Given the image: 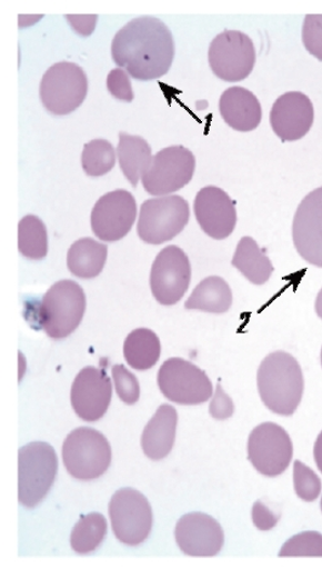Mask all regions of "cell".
Instances as JSON below:
<instances>
[{"label":"cell","mask_w":322,"mask_h":569,"mask_svg":"<svg viewBox=\"0 0 322 569\" xmlns=\"http://www.w3.org/2000/svg\"><path fill=\"white\" fill-rule=\"evenodd\" d=\"M112 58L133 79L150 81L164 77L174 58L172 33L157 18L132 20L115 34Z\"/></svg>","instance_id":"6da1fadb"},{"label":"cell","mask_w":322,"mask_h":569,"mask_svg":"<svg viewBox=\"0 0 322 569\" xmlns=\"http://www.w3.org/2000/svg\"><path fill=\"white\" fill-rule=\"evenodd\" d=\"M258 387L268 410L280 416H292L303 398L301 365L286 351H274L261 362Z\"/></svg>","instance_id":"7a4b0ae2"},{"label":"cell","mask_w":322,"mask_h":569,"mask_svg":"<svg viewBox=\"0 0 322 569\" xmlns=\"http://www.w3.org/2000/svg\"><path fill=\"white\" fill-rule=\"evenodd\" d=\"M87 308L85 292L73 280H61L48 290L38 311L40 327L52 340L69 337L82 322Z\"/></svg>","instance_id":"3957f363"},{"label":"cell","mask_w":322,"mask_h":569,"mask_svg":"<svg viewBox=\"0 0 322 569\" xmlns=\"http://www.w3.org/2000/svg\"><path fill=\"white\" fill-rule=\"evenodd\" d=\"M62 459L71 477L80 481H92L110 469L112 449L102 432L80 427L66 438Z\"/></svg>","instance_id":"277c9868"},{"label":"cell","mask_w":322,"mask_h":569,"mask_svg":"<svg viewBox=\"0 0 322 569\" xmlns=\"http://www.w3.org/2000/svg\"><path fill=\"white\" fill-rule=\"evenodd\" d=\"M59 460L53 447L36 441L19 451V501L26 508H34L50 492L56 482Z\"/></svg>","instance_id":"5b68a950"},{"label":"cell","mask_w":322,"mask_h":569,"mask_svg":"<svg viewBox=\"0 0 322 569\" xmlns=\"http://www.w3.org/2000/svg\"><path fill=\"white\" fill-rule=\"evenodd\" d=\"M88 90L89 81L82 67L58 62L40 81L39 97L49 113L69 116L83 104Z\"/></svg>","instance_id":"8992f818"},{"label":"cell","mask_w":322,"mask_h":569,"mask_svg":"<svg viewBox=\"0 0 322 569\" xmlns=\"http://www.w3.org/2000/svg\"><path fill=\"white\" fill-rule=\"evenodd\" d=\"M188 201L180 196H167L143 202L138 234L150 246H161L178 237L190 222Z\"/></svg>","instance_id":"52a82bcc"},{"label":"cell","mask_w":322,"mask_h":569,"mask_svg":"<svg viewBox=\"0 0 322 569\" xmlns=\"http://www.w3.org/2000/svg\"><path fill=\"white\" fill-rule=\"evenodd\" d=\"M112 530L120 543L138 547L149 539L153 511L149 499L133 489L117 491L110 501Z\"/></svg>","instance_id":"ba28073f"},{"label":"cell","mask_w":322,"mask_h":569,"mask_svg":"<svg viewBox=\"0 0 322 569\" xmlns=\"http://www.w3.org/2000/svg\"><path fill=\"white\" fill-rule=\"evenodd\" d=\"M195 171V157L183 146L161 149L142 178L144 191L154 197H167L190 183Z\"/></svg>","instance_id":"9c48e42d"},{"label":"cell","mask_w":322,"mask_h":569,"mask_svg":"<svg viewBox=\"0 0 322 569\" xmlns=\"http://www.w3.org/2000/svg\"><path fill=\"white\" fill-rule=\"evenodd\" d=\"M158 386L168 400L185 406L204 403L213 392L207 372L181 358H171L161 365Z\"/></svg>","instance_id":"30bf717a"},{"label":"cell","mask_w":322,"mask_h":569,"mask_svg":"<svg viewBox=\"0 0 322 569\" xmlns=\"http://www.w3.org/2000/svg\"><path fill=\"white\" fill-rule=\"evenodd\" d=\"M209 63L214 76L228 83L245 80L256 64L252 39L240 31H224L212 40Z\"/></svg>","instance_id":"8fae6325"},{"label":"cell","mask_w":322,"mask_h":569,"mask_svg":"<svg viewBox=\"0 0 322 569\" xmlns=\"http://www.w3.org/2000/svg\"><path fill=\"white\" fill-rule=\"evenodd\" d=\"M248 452L254 469L264 477L275 478L290 467L293 445L283 427L265 422L251 431Z\"/></svg>","instance_id":"7c38bea8"},{"label":"cell","mask_w":322,"mask_h":569,"mask_svg":"<svg viewBox=\"0 0 322 569\" xmlns=\"http://www.w3.org/2000/svg\"><path fill=\"white\" fill-rule=\"evenodd\" d=\"M191 279V262L182 249L172 246L158 253L151 272V289L158 303H179L190 288Z\"/></svg>","instance_id":"4fadbf2b"},{"label":"cell","mask_w":322,"mask_h":569,"mask_svg":"<svg viewBox=\"0 0 322 569\" xmlns=\"http://www.w3.org/2000/svg\"><path fill=\"white\" fill-rule=\"evenodd\" d=\"M138 204L124 189L101 197L91 212V229L100 240L114 242L125 238L135 223Z\"/></svg>","instance_id":"5bb4252c"},{"label":"cell","mask_w":322,"mask_h":569,"mask_svg":"<svg viewBox=\"0 0 322 569\" xmlns=\"http://www.w3.org/2000/svg\"><path fill=\"white\" fill-rule=\"evenodd\" d=\"M112 395L109 375L88 366L74 379L71 389L72 408L83 421L98 422L109 411Z\"/></svg>","instance_id":"9a60e30c"},{"label":"cell","mask_w":322,"mask_h":569,"mask_svg":"<svg viewBox=\"0 0 322 569\" xmlns=\"http://www.w3.org/2000/svg\"><path fill=\"white\" fill-rule=\"evenodd\" d=\"M174 538L187 557L213 558L224 546V532L221 525L204 512H190L182 517Z\"/></svg>","instance_id":"2e32d148"},{"label":"cell","mask_w":322,"mask_h":569,"mask_svg":"<svg viewBox=\"0 0 322 569\" xmlns=\"http://www.w3.org/2000/svg\"><path fill=\"white\" fill-rule=\"evenodd\" d=\"M292 239L305 262L322 268V187L301 201L292 223Z\"/></svg>","instance_id":"e0dca14e"},{"label":"cell","mask_w":322,"mask_h":569,"mask_svg":"<svg viewBox=\"0 0 322 569\" xmlns=\"http://www.w3.org/2000/svg\"><path fill=\"white\" fill-rule=\"evenodd\" d=\"M194 213L200 228L214 240H224L234 232L238 221L234 201L219 187L201 189L194 200Z\"/></svg>","instance_id":"ac0fdd59"},{"label":"cell","mask_w":322,"mask_h":569,"mask_svg":"<svg viewBox=\"0 0 322 569\" xmlns=\"http://www.w3.org/2000/svg\"><path fill=\"white\" fill-rule=\"evenodd\" d=\"M313 124V102L300 91L284 93L272 107L271 126L276 137L283 142L303 139Z\"/></svg>","instance_id":"d6986e66"},{"label":"cell","mask_w":322,"mask_h":569,"mask_svg":"<svg viewBox=\"0 0 322 569\" xmlns=\"http://www.w3.org/2000/svg\"><path fill=\"white\" fill-rule=\"evenodd\" d=\"M220 113L227 126L240 132L258 129L262 120V107L254 94L241 87L227 89L220 100Z\"/></svg>","instance_id":"ffe728a7"},{"label":"cell","mask_w":322,"mask_h":569,"mask_svg":"<svg viewBox=\"0 0 322 569\" xmlns=\"http://www.w3.org/2000/svg\"><path fill=\"white\" fill-rule=\"evenodd\" d=\"M179 415L171 405H161L149 425L145 426L141 446L144 455L152 460L167 458L177 440Z\"/></svg>","instance_id":"44dd1931"},{"label":"cell","mask_w":322,"mask_h":569,"mask_svg":"<svg viewBox=\"0 0 322 569\" xmlns=\"http://www.w3.org/2000/svg\"><path fill=\"white\" fill-rule=\"evenodd\" d=\"M120 169L127 180L137 187L151 166L152 148L143 138L122 132L117 149Z\"/></svg>","instance_id":"7402d4cb"},{"label":"cell","mask_w":322,"mask_h":569,"mask_svg":"<svg viewBox=\"0 0 322 569\" xmlns=\"http://www.w3.org/2000/svg\"><path fill=\"white\" fill-rule=\"evenodd\" d=\"M109 247L91 238L77 240L67 254L70 272L80 279H93L102 273Z\"/></svg>","instance_id":"603a6c76"},{"label":"cell","mask_w":322,"mask_h":569,"mask_svg":"<svg viewBox=\"0 0 322 569\" xmlns=\"http://www.w3.org/2000/svg\"><path fill=\"white\" fill-rule=\"evenodd\" d=\"M233 293L221 277H209L201 281L184 305L188 310H201L211 315H223L231 309Z\"/></svg>","instance_id":"cb8c5ba5"},{"label":"cell","mask_w":322,"mask_h":569,"mask_svg":"<svg viewBox=\"0 0 322 569\" xmlns=\"http://www.w3.org/2000/svg\"><path fill=\"white\" fill-rule=\"evenodd\" d=\"M232 266L253 284H263L271 279L274 266L256 240L241 238L233 256Z\"/></svg>","instance_id":"d4e9b609"},{"label":"cell","mask_w":322,"mask_h":569,"mask_svg":"<svg viewBox=\"0 0 322 569\" xmlns=\"http://www.w3.org/2000/svg\"><path fill=\"white\" fill-rule=\"evenodd\" d=\"M159 337L150 329L133 330L124 343V358L133 370L147 371L154 368L160 359Z\"/></svg>","instance_id":"484cf974"},{"label":"cell","mask_w":322,"mask_h":569,"mask_svg":"<svg viewBox=\"0 0 322 569\" xmlns=\"http://www.w3.org/2000/svg\"><path fill=\"white\" fill-rule=\"evenodd\" d=\"M109 530V523L102 513L91 512L78 521L71 533V547L80 555L95 551Z\"/></svg>","instance_id":"4316f807"},{"label":"cell","mask_w":322,"mask_h":569,"mask_svg":"<svg viewBox=\"0 0 322 569\" xmlns=\"http://www.w3.org/2000/svg\"><path fill=\"white\" fill-rule=\"evenodd\" d=\"M19 251L26 259L40 261L48 254L47 227L39 217L29 214L19 223Z\"/></svg>","instance_id":"83f0119b"},{"label":"cell","mask_w":322,"mask_h":569,"mask_svg":"<svg viewBox=\"0 0 322 569\" xmlns=\"http://www.w3.org/2000/svg\"><path fill=\"white\" fill-rule=\"evenodd\" d=\"M115 160L114 147L107 140H92L84 146L82 166L90 178H101L112 171Z\"/></svg>","instance_id":"f1b7e54d"},{"label":"cell","mask_w":322,"mask_h":569,"mask_svg":"<svg viewBox=\"0 0 322 569\" xmlns=\"http://www.w3.org/2000/svg\"><path fill=\"white\" fill-rule=\"evenodd\" d=\"M279 558H322V535L310 531L293 536L281 548Z\"/></svg>","instance_id":"f546056e"},{"label":"cell","mask_w":322,"mask_h":569,"mask_svg":"<svg viewBox=\"0 0 322 569\" xmlns=\"http://www.w3.org/2000/svg\"><path fill=\"white\" fill-rule=\"evenodd\" d=\"M294 491L304 501H314L321 493V480L310 468L296 460L293 467Z\"/></svg>","instance_id":"4dcf8cb0"},{"label":"cell","mask_w":322,"mask_h":569,"mask_svg":"<svg viewBox=\"0 0 322 569\" xmlns=\"http://www.w3.org/2000/svg\"><path fill=\"white\" fill-rule=\"evenodd\" d=\"M112 376L119 399L127 405H135L141 395L137 376L131 373L124 365H114Z\"/></svg>","instance_id":"1f68e13d"},{"label":"cell","mask_w":322,"mask_h":569,"mask_svg":"<svg viewBox=\"0 0 322 569\" xmlns=\"http://www.w3.org/2000/svg\"><path fill=\"white\" fill-rule=\"evenodd\" d=\"M302 40L308 52L322 62V16H306Z\"/></svg>","instance_id":"d6a6232c"},{"label":"cell","mask_w":322,"mask_h":569,"mask_svg":"<svg viewBox=\"0 0 322 569\" xmlns=\"http://www.w3.org/2000/svg\"><path fill=\"white\" fill-rule=\"evenodd\" d=\"M107 88L119 101L131 102L133 100L129 74L122 69H115L107 77Z\"/></svg>","instance_id":"836d02e7"},{"label":"cell","mask_w":322,"mask_h":569,"mask_svg":"<svg viewBox=\"0 0 322 569\" xmlns=\"http://www.w3.org/2000/svg\"><path fill=\"white\" fill-rule=\"evenodd\" d=\"M234 403L230 396L222 389L221 383L218 385L217 392L210 403V415L218 421H225L234 415Z\"/></svg>","instance_id":"e575fe53"},{"label":"cell","mask_w":322,"mask_h":569,"mask_svg":"<svg viewBox=\"0 0 322 569\" xmlns=\"http://www.w3.org/2000/svg\"><path fill=\"white\" fill-rule=\"evenodd\" d=\"M280 519L279 513H274L270 508L263 505L262 500L256 501L252 508V521L260 531H271Z\"/></svg>","instance_id":"d590c367"},{"label":"cell","mask_w":322,"mask_h":569,"mask_svg":"<svg viewBox=\"0 0 322 569\" xmlns=\"http://www.w3.org/2000/svg\"><path fill=\"white\" fill-rule=\"evenodd\" d=\"M314 459L318 469L322 472V431L319 433V437L314 445Z\"/></svg>","instance_id":"8d00e7d4"},{"label":"cell","mask_w":322,"mask_h":569,"mask_svg":"<svg viewBox=\"0 0 322 569\" xmlns=\"http://www.w3.org/2000/svg\"><path fill=\"white\" fill-rule=\"evenodd\" d=\"M316 315L320 319H322V289L320 290L316 302H315Z\"/></svg>","instance_id":"74e56055"},{"label":"cell","mask_w":322,"mask_h":569,"mask_svg":"<svg viewBox=\"0 0 322 569\" xmlns=\"http://www.w3.org/2000/svg\"><path fill=\"white\" fill-rule=\"evenodd\" d=\"M320 358H321V366H322V348H321V357Z\"/></svg>","instance_id":"f35d334b"},{"label":"cell","mask_w":322,"mask_h":569,"mask_svg":"<svg viewBox=\"0 0 322 569\" xmlns=\"http://www.w3.org/2000/svg\"><path fill=\"white\" fill-rule=\"evenodd\" d=\"M320 506H321V511H322V498H321V503H320Z\"/></svg>","instance_id":"ab89813d"}]
</instances>
